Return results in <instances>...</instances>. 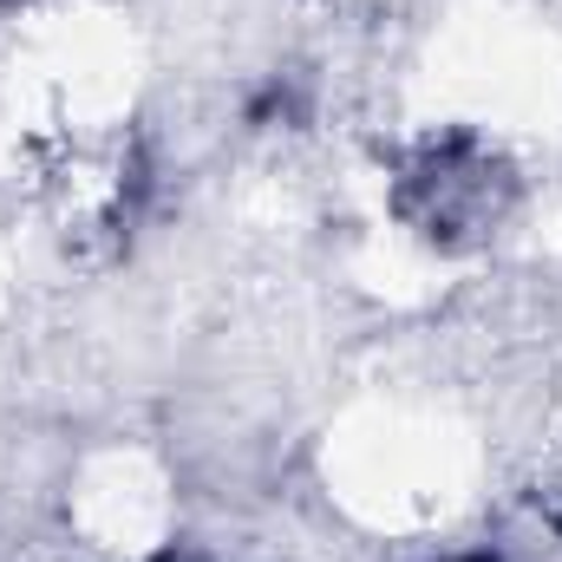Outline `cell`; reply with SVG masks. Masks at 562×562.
Instances as JSON below:
<instances>
[{
  "label": "cell",
  "instance_id": "obj_2",
  "mask_svg": "<svg viewBox=\"0 0 562 562\" xmlns=\"http://www.w3.org/2000/svg\"><path fill=\"white\" fill-rule=\"evenodd\" d=\"M550 510H557V524H562V445H557V471H550Z\"/></svg>",
  "mask_w": 562,
  "mask_h": 562
},
{
  "label": "cell",
  "instance_id": "obj_3",
  "mask_svg": "<svg viewBox=\"0 0 562 562\" xmlns=\"http://www.w3.org/2000/svg\"><path fill=\"white\" fill-rule=\"evenodd\" d=\"M157 562H196V557H177V550H170V557H157Z\"/></svg>",
  "mask_w": 562,
  "mask_h": 562
},
{
  "label": "cell",
  "instance_id": "obj_4",
  "mask_svg": "<svg viewBox=\"0 0 562 562\" xmlns=\"http://www.w3.org/2000/svg\"><path fill=\"white\" fill-rule=\"evenodd\" d=\"M458 562H504V557H458Z\"/></svg>",
  "mask_w": 562,
  "mask_h": 562
},
{
  "label": "cell",
  "instance_id": "obj_1",
  "mask_svg": "<svg viewBox=\"0 0 562 562\" xmlns=\"http://www.w3.org/2000/svg\"><path fill=\"white\" fill-rule=\"evenodd\" d=\"M406 196V216L419 223L431 243H458V236H477L504 216V196H510V170L471 138L431 144L419 164L406 170L400 183Z\"/></svg>",
  "mask_w": 562,
  "mask_h": 562
}]
</instances>
